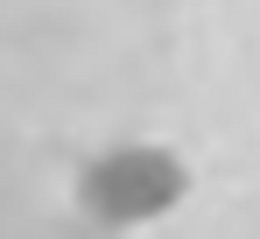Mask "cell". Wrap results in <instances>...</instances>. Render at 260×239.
<instances>
[{"mask_svg": "<svg viewBox=\"0 0 260 239\" xmlns=\"http://www.w3.org/2000/svg\"><path fill=\"white\" fill-rule=\"evenodd\" d=\"M71 197H78V211L91 225H113V232L155 225L190 197V162L176 148H162V141H120V148H106V155H91L78 169Z\"/></svg>", "mask_w": 260, "mask_h": 239, "instance_id": "1", "label": "cell"}]
</instances>
